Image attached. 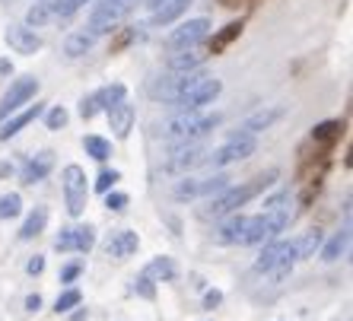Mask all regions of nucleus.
Segmentation results:
<instances>
[{
	"mask_svg": "<svg viewBox=\"0 0 353 321\" xmlns=\"http://www.w3.org/2000/svg\"><path fill=\"white\" fill-rule=\"evenodd\" d=\"M220 92H223V83L216 80V76H201V80L191 83L188 90L181 92L172 105H179L181 112H197V108H204L207 102H214Z\"/></svg>",
	"mask_w": 353,
	"mask_h": 321,
	"instance_id": "20e7f679",
	"label": "nucleus"
},
{
	"mask_svg": "<svg viewBox=\"0 0 353 321\" xmlns=\"http://www.w3.org/2000/svg\"><path fill=\"white\" fill-rule=\"evenodd\" d=\"M39 115H41V105H39V102H35L32 108H26L23 115L10 118V121L3 124V127H0V141H10V137H17V134L23 131L26 124H32V121H35V118H39Z\"/></svg>",
	"mask_w": 353,
	"mask_h": 321,
	"instance_id": "f3484780",
	"label": "nucleus"
},
{
	"mask_svg": "<svg viewBox=\"0 0 353 321\" xmlns=\"http://www.w3.org/2000/svg\"><path fill=\"white\" fill-rule=\"evenodd\" d=\"M77 273H80V264H67L64 273H61V280H64V283H74V280H77Z\"/></svg>",
	"mask_w": 353,
	"mask_h": 321,
	"instance_id": "79ce46f5",
	"label": "nucleus"
},
{
	"mask_svg": "<svg viewBox=\"0 0 353 321\" xmlns=\"http://www.w3.org/2000/svg\"><path fill=\"white\" fill-rule=\"evenodd\" d=\"M283 248H287V242H271V245H268V248L261 251V258L255 261V271H261V273L271 271L274 264H277V258L283 255Z\"/></svg>",
	"mask_w": 353,
	"mask_h": 321,
	"instance_id": "393cba45",
	"label": "nucleus"
},
{
	"mask_svg": "<svg viewBox=\"0 0 353 321\" xmlns=\"http://www.w3.org/2000/svg\"><path fill=\"white\" fill-rule=\"evenodd\" d=\"M242 222H245V216H230V220L220 222V229H216V239L220 242H236L239 245V232H242Z\"/></svg>",
	"mask_w": 353,
	"mask_h": 321,
	"instance_id": "a878e982",
	"label": "nucleus"
},
{
	"mask_svg": "<svg viewBox=\"0 0 353 321\" xmlns=\"http://www.w3.org/2000/svg\"><path fill=\"white\" fill-rule=\"evenodd\" d=\"M230 188V178L226 175H207V178H185L175 188V198H207V194H216V191H226Z\"/></svg>",
	"mask_w": 353,
	"mask_h": 321,
	"instance_id": "6e6552de",
	"label": "nucleus"
},
{
	"mask_svg": "<svg viewBox=\"0 0 353 321\" xmlns=\"http://www.w3.org/2000/svg\"><path fill=\"white\" fill-rule=\"evenodd\" d=\"M105 207H108V210H115V214H121L124 207H128V194H121V191H115V194H105Z\"/></svg>",
	"mask_w": 353,
	"mask_h": 321,
	"instance_id": "4c0bfd02",
	"label": "nucleus"
},
{
	"mask_svg": "<svg viewBox=\"0 0 353 321\" xmlns=\"http://www.w3.org/2000/svg\"><path fill=\"white\" fill-rule=\"evenodd\" d=\"M96 112H99V105H96V99H92V96L80 102V115H83V118H92Z\"/></svg>",
	"mask_w": 353,
	"mask_h": 321,
	"instance_id": "ea45409f",
	"label": "nucleus"
},
{
	"mask_svg": "<svg viewBox=\"0 0 353 321\" xmlns=\"http://www.w3.org/2000/svg\"><path fill=\"white\" fill-rule=\"evenodd\" d=\"M108 121H112L115 137H128V131H131V124H134V108L128 105V102H121L118 108H112V112H108Z\"/></svg>",
	"mask_w": 353,
	"mask_h": 321,
	"instance_id": "6ab92c4d",
	"label": "nucleus"
},
{
	"mask_svg": "<svg viewBox=\"0 0 353 321\" xmlns=\"http://www.w3.org/2000/svg\"><path fill=\"white\" fill-rule=\"evenodd\" d=\"M137 293H140V296H147V299H153V283L140 277V280H137Z\"/></svg>",
	"mask_w": 353,
	"mask_h": 321,
	"instance_id": "c03bdc74",
	"label": "nucleus"
},
{
	"mask_svg": "<svg viewBox=\"0 0 353 321\" xmlns=\"http://www.w3.org/2000/svg\"><path fill=\"white\" fill-rule=\"evenodd\" d=\"M7 41H10V48L19 51V54H35V51L41 48V39L29 29V25H10Z\"/></svg>",
	"mask_w": 353,
	"mask_h": 321,
	"instance_id": "f8f14e48",
	"label": "nucleus"
},
{
	"mask_svg": "<svg viewBox=\"0 0 353 321\" xmlns=\"http://www.w3.org/2000/svg\"><path fill=\"white\" fill-rule=\"evenodd\" d=\"M242 35V23H230L226 29H220V32L210 39V51L214 54H220V51H226V45H232V41Z\"/></svg>",
	"mask_w": 353,
	"mask_h": 321,
	"instance_id": "b1692460",
	"label": "nucleus"
},
{
	"mask_svg": "<svg viewBox=\"0 0 353 321\" xmlns=\"http://www.w3.org/2000/svg\"><path fill=\"white\" fill-rule=\"evenodd\" d=\"M45 124H48V131H61V127L67 124V112L61 105H54L48 115H45Z\"/></svg>",
	"mask_w": 353,
	"mask_h": 321,
	"instance_id": "e433bc0d",
	"label": "nucleus"
},
{
	"mask_svg": "<svg viewBox=\"0 0 353 321\" xmlns=\"http://www.w3.org/2000/svg\"><path fill=\"white\" fill-rule=\"evenodd\" d=\"M83 147H86V153H90L92 159H108L112 156V143H108L105 137H96V134L83 137Z\"/></svg>",
	"mask_w": 353,
	"mask_h": 321,
	"instance_id": "cd10ccee",
	"label": "nucleus"
},
{
	"mask_svg": "<svg viewBox=\"0 0 353 321\" xmlns=\"http://www.w3.org/2000/svg\"><path fill=\"white\" fill-rule=\"evenodd\" d=\"M131 7H134V0H99V7L92 10V17H90V35L96 39V35L112 32L131 13Z\"/></svg>",
	"mask_w": 353,
	"mask_h": 321,
	"instance_id": "7ed1b4c3",
	"label": "nucleus"
},
{
	"mask_svg": "<svg viewBox=\"0 0 353 321\" xmlns=\"http://www.w3.org/2000/svg\"><path fill=\"white\" fill-rule=\"evenodd\" d=\"M45 222H48V210H45V207L32 210V214H29V220L23 222V229H19V239H35V236H41Z\"/></svg>",
	"mask_w": 353,
	"mask_h": 321,
	"instance_id": "4be33fe9",
	"label": "nucleus"
},
{
	"mask_svg": "<svg viewBox=\"0 0 353 321\" xmlns=\"http://www.w3.org/2000/svg\"><path fill=\"white\" fill-rule=\"evenodd\" d=\"M207 32H210V23H207L204 17L201 19H188V23L175 25L172 32H169V39H165V45L179 54V51H188V48H197L201 41L207 39Z\"/></svg>",
	"mask_w": 353,
	"mask_h": 321,
	"instance_id": "39448f33",
	"label": "nucleus"
},
{
	"mask_svg": "<svg viewBox=\"0 0 353 321\" xmlns=\"http://www.w3.org/2000/svg\"><path fill=\"white\" fill-rule=\"evenodd\" d=\"M220 302H223V293H220V289H210V293L204 296V305H207V309H214V305H220Z\"/></svg>",
	"mask_w": 353,
	"mask_h": 321,
	"instance_id": "37998d69",
	"label": "nucleus"
},
{
	"mask_svg": "<svg viewBox=\"0 0 353 321\" xmlns=\"http://www.w3.org/2000/svg\"><path fill=\"white\" fill-rule=\"evenodd\" d=\"M83 3H86V0H54V3H51V13H54V17H74Z\"/></svg>",
	"mask_w": 353,
	"mask_h": 321,
	"instance_id": "473e14b6",
	"label": "nucleus"
},
{
	"mask_svg": "<svg viewBox=\"0 0 353 321\" xmlns=\"http://www.w3.org/2000/svg\"><path fill=\"white\" fill-rule=\"evenodd\" d=\"M10 175H13V165H10V163H0V181L10 178Z\"/></svg>",
	"mask_w": 353,
	"mask_h": 321,
	"instance_id": "49530a36",
	"label": "nucleus"
},
{
	"mask_svg": "<svg viewBox=\"0 0 353 321\" xmlns=\"http://www.w3.org/2000/svg\"><path fill=\"white\" fill-rule=\"evenodd\" d=\"M147 3H150V10H157V7H159V0H147Z\"/></svg>",
	"mask_w": 353,
	"mask_h": 321,
	"instance_id": "de8ad7c7",
	"label": "nucleus"
},
{
	"mask_svg": "<svg viewBox=\"0 0 353 321\" xmlns=\"http://www.w3.org/2000/svg\"><path fill=\"white\" fill-rule=\"evenodd\" d=\"M341 127H344L341 121H325V124H319V127L312 131V137L315 141H334L337 134H341Z\"/></svg>",
	"mask_w": 353,
	"mask_h": 321,
	"instance_id": "72a5a7b5",
	"label": "nucleus"
},
{
	"mask_svg": "<svg viewBox=\"0 0 353 321\" xmlns=\"http://www.w3.org/2000/svg\"><path fill=\"white\" fill-rule=\"evenodd\" d=\"M274 178H277V169H271V172L258 175V178H255V181H248V185H239V188H230L220 200H214V207H204L201 214H204V216H223V214H232V210H239V207L245 204V200H252L255 194H261V191L268 188V185H274Z\"/></svg>",
	"mask_w": 353,
	"mask_h": 321,
	"instance_id": "f03ea898",
	"label": "nucleus"
},
{
	"mask_svg": "<svg viewBox=\"0 0 353 321\" xmlns=\"http://www.w3.org/2000/svg\"><path fill=\"white\" fill-rule=\"evenodd\" d=\"M137 248H140L137 232L124 229V232H118V236H112V239L105 242V255H108V258H115V261H124V258L137 255Z\"/></svg>",
	"mask_w": 353,
	"mask_h": 321,
	"instance_id": "9b49d317",
	"label": "nucleus"
},
{
	"mask_svg": "<svg viewBox=\"0 0 353 321\" xmlns=\"http://www.w3.org/2000/svg\"><path fill=\"white\" fill-rule=\"evenodd\" d=\"M220 124V115L216 112H181L179 118H172V121L165 124V137L175 143H194L197 137H204V134H210Z\"/></svg>",
	"mask_w": 353,
	"mask_h": 321,
	"instance_id": "f257e3e1",
	"label": "nucleus"
},
{
	"mask_svg": "<svg viewBox=\"0 0 353 321\" xmlns=\"http://www.w3.org/2000/svg\"><path fill=\"white\" fill-rule=\"evenodd\" d=\"M143 280L150 283H165V280H175V264L169 261V258H157V261H150L147 267H143V273H140Z\"/></svg>",
	"mask_w": 353,
	"mask_h": 321,
	"instance_id": "dca6fc26",
	"label": "nucleus"
},
{
	"mask_svg": "<svg viewBox=\"0 0 353 321\" xmlns=\"http://www.w3.org/2000/svg\"><path fill=\"white\" fill-rule=\"evenodd\" d=\"M54 248H58V251H74V229L61 232L58 239H54Z\"/></svg>",
	"mask_w": 353,
	"mask_h": 321,
	"instance_id": "58836bf2",
	"label": "nucleus"
},
{
	"mask_svg": "<svg viewBox=\"0 0 353 321\" xmlns=\"http://www.w3.org/2000/svg\"><path fill=\"white\" fill-rule=\"evenodd\" d=\"M19 210H23L19 194H7V198H0V220H13V216H19Z\"/></svg>",
	"mask_w": 353,
	"mask_h": 321,
	"instance_id": "2f4dec72",
	"label": "nucleus"
},
{
	"mask_svg": "<svg viewBox=\"0 0 353 321\" xmlns=\"http://www.w3.org/2000/svg\"><path fill=\"white\" fill-rule=\"evenodd\" d=\"M118 178H121V175H118L115 169H102V172H99V178H96V191H99V194H108V188H112Z\"/></svg>",
	"mask_w": 353,
	"mask_h": 321,
	"instance_id": "c9c22d12",
	"label": "nucleus"
},
{
	"mask_svg": "<svg viewBox=\"0 0 353 321\" xmlns=\"http://www.w3.org/2000/svg\"><path fill=\"white\" fill-rule=\"evenodd\" d=\"M39 305H41V296H39V293L26 299V309H29V312H39Z\"/></svg>",
	"mask_w": 353,
	"mask_h": 321,
	"instance_id": "a18cd8bd",
	"label": "nucleus"
},
{
	"mask_svg": "<svg viewBox=\"0 0 353 321\" xmlns=\"http://www.w3.org/2000/svg\"><path fill=\"white\" fill-rule=\"evenodd\" d=\"M92 35L86 32V29H83V32H74L70 35V39L64 41V51H67V58H80V54H86V51L92 48Z\"/></svg>",
	"mask_w": 353,
	"mask_h": 321,
	"instance_id": "5701e85b",
	"label": "nucleus"
},
{
	"mask_svg": "<svg viewBox=\"0 0 353 321\" xmlns=\"http://www.w3.org/2000/svg\"><path fill=\"white\" fill-rule=\"evenodd\" d=\"M124 96H128V90H124L121 83H112V86H102V90L92 96L96 99L99 108H105V112H112V108H118L124 102Z\"/></svg>",
	"mask_w": 353,
	"mask_h": 321,
	"instance_id": "aec40b11",
	"label": "nucleus"
},
{
	"mask_svg": "<svg viewBox=\"0 0 353 321\" xmlns=\"http://www.w3.org/2000/svg\"><path fill=\"white\" fill-rule=\"evenodd\" d=\"M204 58H207V51L188 48V51H179V54H172L169 67H172V70H197V67L204 64Z\"/></svg>",
	"mask_w": 353,
	"mask_h": 321,
	"instance_id": "412c9836",
	"label": "nucleus"
},
{
	"mask_svg": "<svg viewBox=\"0 0 353 321\" xmlns=\"http://www.w3.org/2000/svg\"><path fill=\"white\" fill-rule=\"evenodd\" d=\"M268 239V220L261 216H245L242 222V232H239V245H255V242Z\"/></svg>",
	"mask_w": 353,
	"mask_h": 321,
	"instance_id": "4468645a",
	"label": "nucleus"
},
{
	"mask_svg": "<svg viewBox=\"0 0 353 321\" xmlns=\"http://www.w3.org/2000/svg\"><path fill=\"white\" fill-rule=\"evenodd\" d=\"M191 7V0H159V7L153 10V23L157 25H169Z\"/></svg>",
	"mask_w": 353,
	"mask_h": 321,
	"instance_id": "2eb2a0df",
	"label": "nucleus"
},
{
	"mask_svg": "<svg viewBox=\"0 0 353 321\" xmlns=\"http://www.w3.org/2000/svg\"><path fill=\"white\" fill-rule=\"evenodd\" d=\"M96 245V229L92 226H77L74 229V248L77 251H90Z\"/></svg>",
	"mask_w": 353,
	"mask_h": 321,
	"instance_id": "c756f323",
	"label": "nucleus"
},
{
	"mask_svg": "<svg viewBox=\"0 0 353 321\" xmlns=\"http://www.w3.org/2000/svg\"><path fill=\"white\" fill-rule=\"evenodd\" d=\"M255 153V137L252 134H236L230 143H223L220 149L207 153L204 163L207 165H230V163H239V159H248Z\"/></svg>",
	"mask_w": 353,
	"mask_h": 321,
	"instance_id": "423d86ee",
	"label": "nucleus"
},
{
	"mask_svg": "<svg viewBox=\"0 0 353 321\" xmlns=\"http://www.w3.org/2000/svg\"><path fill=\"white\" fill-rule=\"evenodd\" d=\"M80 289H67L64 296H58V302H54V312H70V309H74V305H80Z\"/></svg>",
	"mask_w": 353,
	"mask_h": 321,
	"instance_id": "f704fd0d",
	"label": "nucleus"
},
{
	"mask_svg": "<svg viewBox=\"0 0 353 321\" xmlns=\"http://www.w3.org/2000/svg\"><path fill=\"white\" fill-rule=\"evenodd\" d=\"M51 169H54V156H51L48 149H45V153H35V159H29V163H26V169H23V185H35V181H41L45 178V175L51 172Z\"/></svg>",
	"mask_w": 353,
	"mask_h": 321,
	"instance_id": "ddd939ff",
	"label": "nucleus"
},
{
	"mask_svg": "<svg viewBox=\"0 0 353 321\" xmlns=\"http://www.w3.org/2000/svg\"><path fill=\"white\" fill-rule=\"evenodd\" d=\"M319 245H321V232L319 229H312V232H305L299 242H293V248H296V258H312L315 251H319Z\"/></svg>",
	"mask_w": 353,
	"mask_h": 321,
	"instance_id": "bb28decb",
	"label": "nucleus"
},
{
	"mask_svg": "<svg viewBox=\"0 0 353 321\" xmlns=\"http://www.w3.org/2000/svg\"><path fill=\"white\" fill-rule=\"evenodd\" d=\"M347 239H350V232H347V229H341V232H337V236H334V239L328 242V245L321 248V258H325V261H337V258L344 255Z\"/></svg>",
	"mask_w": 353,
	"mask_h": 321,
	"instance_id": "c85d7f7f",
	"label": "nucleus"
},
{
	"mask_svg": "<svg viewBox=\"0 0 353 321\" xmlns=\"http://www.w3.org/2000/svg\"><path fill=\"white\" fill-rule=\"evenodd\" d=\"M35 92H39V80H35V76H19V80L7 90V96L0 99V121H3L10 112H17L19 105H26Z\"/></svg>",
	"mask_w": 353,
	"mask_h": 321,
	"instance_id": "1a4fd4ad",
	"label": "nucleus"
},
{
	"mask_svg": "<svg viewBox=\"0 0 353 321\" xmlns=\"http://www.w3.org/2000/svg\"><path fill=\"white\" fill-rule=\"evenodd\" d=\"M48 17H54V13H51V3H48V0H39V3L29 10L26 25H45V23H48Z\"/></svg>",
	"mask_w": 353,
	"mask_h": 321,
	"instance_id": "7c9ffc66",
	"label": "nucleus"
},
{
	"mask_svg": "<svg viewBox=\"0 0 353 321\" xmlns=\"http://www.w3.org/2000/svg\"><path fill=\"white\" fill-rule=\"evenodd\" d=\"M283 115L280 108H261V112H255V115H248L245 121H242V134H255V131H264V127H271L277 118Z\"/></svg>",
	"mask_w": 353,
	"mask_h": 321,
	"instance_id": "a211bd4d",
	"label": "nucleus"
},
{
	"mask_svg": "<svg viewBox=\"0 0 353 321\" xmlns=\"http://www.w3.org/2000/svg\"><path fill=\"white\" fill-rule=\"evenodd\" d=\"M26 271L32 273V277H35V273H41V271H45V258H41V255H35L32 261L26 264Z\"/></svg>",
	"mask_w": 353,
	"mask_h": 321,
	"instance_id": "a19ab883",
	"label": "nucleus"
},
{
	"mask_svg": "<svg viewBox=\"0 0 353 321\" xmlns=\"http://www.w3.org/2000/svg\"><path fill=\"white\" fill-rule=\"evenodd\" d=\"M61 178H64L67 210H70V216H80L83 207H86V175H83L80 165H67Z\"/></svg>",
	"mask_w": 353,
	"mask_h": 321,
	"instance_id": "0eeeda50",
	"label": "nucleus"
},
{
	"mask_svg": "<svg viewBox=\"0 0 353 321\" xmlns=\"http://www.w3.org/2000/svg\"><path fill=\"white\" fill-rule=\"evenodd\" d=\"M207 156V149L194 147V143H185V147L172 149L169 153V159H165V169L169 172H185V169H191V165H201Z\"/></svg>",
	"mask_w": 353,
	"mask_h": 321,
	"instance_id": "9d476101",
	"label": "nucleus"
}]
</instances>
